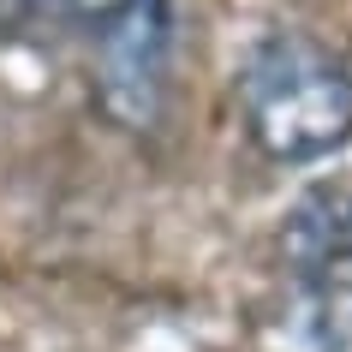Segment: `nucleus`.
I'll use <instances>...</instances> for the list:
<instances>
[{
    "instance_id": "1",
    "label": "nucleus",
    "mask_w": 352,
    "mask_h": 352,
    "mask_svg": "<svg viewBox=\"0 0 352 352\" xmlns=\"http://www.w3.org/2000/svg\"><path fill=\"white\" fill-rule=\"evenodd\" d=\"M239 113L269 162H329L352 144V66L311 36H269L239 72Z\"/></svg>"
},
{
    "instance_id": "2",
    "label": "nucleus",
    "mask_w": 352,
    "mask_h": 352,
    "mask_svg": "<svg viewBox=\"0 0 352 352\" xmlns=\"http://www.w3.org/2000/svg\"><path fill=\"white\" fill-rule=\"evenodd\" d=\"M30 6L90 36L96 96L120 126H155L167 96V54H173L167 0H30Z\"/></svg>"
},
{
    "instance_id": "3",
    "label": "nucleus",
    "mask_w": 352,
    "mask_h": 352,
    "mask_svg": "<svg viewBox=\"0 0 352 352\" xmlns=\"http://www.w3.org/2000/svg\"><path fill=\"white\" fill-rule=\"evenodd\" d=\"M280 263L311 293L316 346L352 352V186H311L287 209Z\"/></svg>"
}]
</instances>
